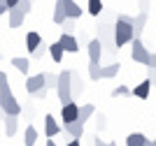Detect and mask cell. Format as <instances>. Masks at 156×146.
I'll return each instance as SVG.
<instances>
[{
    "label": "cell",
    "instance_id": "cell-22",
    "mask_svg": "<svg viewBox=\"0 0 156 146\" xmlns=\"http://www.w3.org/2000/svg\"><path fill=\"white\" fill-rule=\"evenodd\" d=\"M54 23H63L65 19H68V14H65V7H63V2H61V0H56V7H54Z\"/></svg>",
    "mask_w": 156,
    "mask_h": 146
},
{
    "label": "cell",
    "instance_id": "cell-6",
    "mask_svg": "<svg viewBox=\"0 0 156 146\" xmlns=\"http://www.w3.org/2000/svg\"><path fill=\"white\" fill-rule=\"evenodd\" d=\"M77 116H79V104L77 100H70V102H65L63 107H61V121L65 123H72V121H77Z\"/></svg>",
    "mask_w": 156,
    "mask_h": 146
},
{
    "label": "cell",
    "instance_id": "cell-46",
    "mask_svg": "<svg viewBox=\"0 0 156 146\" xmlns=\"http://www.w3.org/2000/svg\"><path fill=\"white\" fill-rule=\"evenodd\" d=\"M107 146H117V144H114V141H110V144H107Z\"/></svg>",
    "mask_w": 156,
    "mask_h": 146
},
{
    "label": "cell",
    "instance_id": "cell-4",
    "mask_svg": "<svg viewBox=\"0 0 156 146\" xmlns=\"http://www.w3.org/2000/svg\"><path fill=\"white\" fill-rule=\"evenodd\" d=\"M98 39L103 42V46H107L110 53H114V49H117V44H114V25L98 23Z\"/></svg>",
    "mask_w": 156,
    "mask_h": 146
},
{
    "label": "cell",
    "instance_id": "cell-40",
    "mask_svg": "<svg viewBox=\"0 0 156 146\" xmlns=\"http://www.w3.org/2000/svg\"><path fill=\"white\" fill-rule=\"evenodd\" d=\"M65 146H82V141H79V139H70Z\"/></svg>",
    "mask_w": 156,
    "mask_h": 146
},
{
    "label": "cell",
    "instance_id": "cell-34",
    "mask_svg": "<svg viewBox=\"0 0 156 146\" xmlns=\"http://www.w3.org/2000/svg\"><path fill=\"white\" fill-rule=\"evenodd\" d=\"M147 79L151 81V86H156V67H149V74H147Z\"/></svg>",
    "mask_w": 156,
    "mask_h": 146
},
{
    "label": "cell",
    "instance_id": "cell-42",
    "mask_svg": "<svg viewBox=\"0 0 156 146\" xmlns=\"http://www.w3.org/2000/svg\"><path fill=\"white\" fill-rule=\"evenodd\" d=\"M47 146H58V144L54 141V137H47Z\"/></svg>",
    "mask_w": 156,
    "mask_h": 146
},
{
    "label": "cell",
    "instance_id": "cell-11",
    "mask_svg": "<svg viewBox=\"0 0 156 146\" xmlns=\"http://www.w3.org/2000/svg\"><path fill=\"white\" fill-rule=\"evenodd\" d=\"M2 125H5V134L7 137H14L16 130H19V116L16 114H7L5 121H2Z\"/></svg>",
    "mask_w": 156,
    "mask_h": 146
},
{
    "label": "cell",
    "instance_id": "cell-31",
    "mask_svg": "<svg viewBox=\"0 0 156 146\" xmlns=\"http://www.w3.org/2000/svg\"><path fill=\"white\" fill-rule=\"evenodd\" d=\"M14 7H19L23 14H28V12H30V7H33V0H19V2H16Z\"/></svg>",
    "mask_w": 156,
    "mask_h": 146
},
{
    "label": "cell",
    "instance_id": "cell-41",
    "mask_svg": "<svg viewBox=\"0 0 156 146\" xmlns=\"http://www.w3.org/2000/svg\"><path fill=\"white\" fill-rule=\"evenodd\" d=\"M93 146H107V144H105L103 139H98V137H96V139H93Z\"/></svg>",
    "mask_w": 156,
    "mask_h": 146
},
{
    "label": "cell",
    "instance_id": "cell-48",
    "mask_svg": "<svg viewBox=\"0 0 156 146\" xmlns=\"http://www.w3.org/2000/svg\"><path fill=\"white\" fill-rule=\"evenodd\" d=\"M0 60H2V53H0Z\"/></svg>",
    "mask_w": 156,
    "mask_h": 146
},
{
    "label": "cell",
    "instance_id": "cell-38",
    "mask_svg": "<svg viewBox=\"0 0 156 146\" xmlns=\"http://www.w3.org/2000/svg\"><path fill=\"white\" fill-rule=\"evenodd\" d=\"M147 67H156V53H149V63H147Z\"/></svg>",
    "mask_w": 156,
    "mask_h": 146
},
{
    "label": "cell",
    "instance_id": "cell-36",
    "mask_svg": "<svg viewBox=\"0 0 156 146\" xmlns=\"http://www.w3.org/2000/svg\"><path fill=\"white\" fill-rule=\"evenodd\" d=\"M137 5H140V12H147V7H149V0H137Z\"/></svg>",
    "mask_w": 156,
    "mask_h": 146
},
{
    "label": "cell",
    "instance_id": "cell-13",
    "mask_svg": "<svg viewBox=\"0 0 156 146\" xmlns=\"http://www.w3.org/2000/svg\"><path fill=\"white\" fill-rule=\"evenodd\" d=\"M63 2V7H65V14H68V19H79L82 14H84V9L75 2V0H61Z\"/></svg>",
    "mask_w": 156,
    "mask_h": 146
},
{
    "label": "cell",
    "instance_id": "cell-18",
    "mask_svg": "<svg viewBox=\"0 0 156 146\" xmlns=\"http://www.w3.org/2000/svg\"><path fill=\"white\" fill-rule=\"evenodd\" d=\"M26 19V14L21 12L19 7H9V28H19Z\"/></svg>",
    "mask_w": 156,
    "mask_h": 146
},
{
    "label": "cell",
    "instance_id": "cell-19",
    "mask_svg": "<svg viewBox=\"0 0 156 146\" xmlns=\"http://www.w3.org/2000/svg\"><path fill=\"white\" fill-rule=\"evenodd\" d=\"M12 65H14V67H16V70L21 72V74H26V76H28V72H30V58L14 56V58H12Z\"/></svg>",
    "mask_w": 156,
    "mask_h": 146
},
{
    "label": "cell",
    "instance_id": "cell-47",
    "mask_svg": "<svg viewBox=\"0 0 156 146\" xmlns=\"http://www.w3.org/2000/svg\"><path fill=\"white\" fill-rule=\"evenodd\" d=\"M151 141H154V146H156V137H154V139H151Z\"/></svg>",
    "mask_w": 156,
    "mask_h": 146
},
{
    "label": "cell",
    "instance_id": "cell-1",
    "mask_svg": "<svg viewBox=\"0 0 156 146\" xmlns=\"http://www.w3.org/2000/svg\"><path fill=\"white\" fill-rule=\"evenodd\" d=\"M133 39H135V35H133V16L119 14L117 21H114V44H117V49L126 46Z\"/></svg>",
    "mask_w": 156,
    "mask_h": 146
},
{
    "label": "cell",
    "instance_id": "cell-3",
    "mask_svg": "<svg viewBox=\"0 0 156 146\" xmlns=\"http://www.w3.org/2000/svg\"><path fill=\"white\" fill-rule=\"evenodd\" d=\"M0 107L5 109L7 114H16V116H21V104H19V100H16V95L12 93L9 83H5V86L0 88Z\"/></svg>",
    "mask_w": 156,
    "mask_h": 146
},
{
    "label": "cell",
    "instance_id": "cell-28",
    "mask_svg": "<svg viewBox=\"0 0 156 146\" xmlns=\"http://www.w3.org/2000/svg\"><path fill=\"white\" fill-rule=\"evenodd\" d=\"M47 51H49V44H44V42H42V44H40L37 49H35V51L30 53V58H33V60H40V58H44V53H47Z\"/></svg>",
    "mask_w": 156,
    "mask_h": 146
},
{
    "label": "cell",
    "instance_id": "cell-12",
    "mask_svg": "<svg viewBox=\"0 0 156 146\" xmlns=\"http://www.w3.org/2000/svg\"><path fill=\"white\" fill-rule=\"evenodd\" d=\"M61 130H63V127L58 125V121H56L51 114H47L44 116V134H47V137H56Z\"/></svg>",
    "mask_w": 156,
    "mask_h": 146
},
{
    "label": "cell",
    "instance_id": "cell-35",
    "mask_svg": "<svg viewBox=\"0 0 156 146\" xmlns=\"http://www.w3.org/2000/svg\"><path fill=\"white\" fill-rule=\"evenodd\" d=\"M47 93H49V88L44 86V88H40L37 93H35V97H37V100H44V97H47Z\"/></svg>",
    "mask_w": 156,
    "mask_h": 146
},
{
    "label": "cell",
    "instance_id": "cell-8",
    "mask_svg": "<svg viewBox=\"0 0 156 146\" xmlns=\"http://www.w3.org/2000/svg\"><path fill=\"white\" fill-rule=\"evenodd\" d=\"M86 53H89V63H100V58H103V42L100 39H89V44H86Z\"/></svg>",
    "mask_w": 156,
    "mask_h": 146
},
{
    "label": "cell",
    "instance_id": "cell-16",
    "mask_svg": "<svg viewBox=\"0 0 156 146\" xmlns=\"http://www.w3.org/2000/svg\"><path fill=\"white\" fill-rule=\"evenodd\" d=\"M84 93V79L79 76V72L72 70V100H79Z\"/></svg>",
    "mask_w": 156,
    "mask_h": 146
},
{
    "label": "cell",
    "instance_id": "cell-23",
    "mask_svg": "<svg viewBox=\"0 0 156 146\" xmlns=\"http://www.w3.org/2000/svg\"><path fill=\"white\" fill-rule=\"evenodd\" d=\"M23 144L26 146H35L37 144V130H35V125L26 127V132H23Z\"/></svg>",
    "mask_w": 156,
    "mask_h": 146
},
{
    "label": "cell",
    "instance_id": "cell-2",
    "mask_svg": "<svg viewBox=\"0 0 156 146\" xmlns=\"http://www.w3.org/2000/svg\"><path fill=\"white\" fill-rule=\"evenodd\" d=\"M56 95H58V100L63 102V104L72 100V70H63V72H58Z\"/></svg>",
    "mask_w": 156,
    "mask_h": 146
},
{
    "label": "cell",
    "instance_id": "cell-39",
    "mask_svg": "<svg viewBox=\"0 0 156 146\" xmlns=\"http://www.w3.org/2000/svg\"><path fill=\"white\" fill-rule=\"evenodd\" d=\"M5 83H7V74H5V72H2V70H0V88H2Z\"/></svg>",
    "mask_w": 156,
    "mask_h": 146
},
{
    "label": "cell",
    "instance_id": "cell-21",
    "mask_svg": "<svg viewBox=\"0 0 156 146\" xmlns=\"http://www.w3.org/2000/svg\"><path fill=\"white\" fill-rule=\"evenodd\" d=\"M63 53H65V49L61 46V42H54V44H49V56H51L54 63H61V60H63Z\"/></svg>",
    "mask_w": 156,
    "mask_h": 146
},
{
    "label": "cell",
    "instance_id": "cell-43",
    "mask_svg": "<svg viewBox=\"0 0 156 146\" xmlns=\"http://www.w3.org/2000/svg\"><path fill=\"white\" fill-rule=\"evenodd\" d=\"M5 116H7V111H5L2 107H0V121H5Z\"/></svg>",
    "mask_w": 156,
    "mask_h": 146
},
{
    "label": "cell",
    "instance_id": "cell-15",
    "mask_svg": "<svg viewBox=\"0 0 156 146\" xmlns=\"http://www.w3.org/2000/svg\"><path fill=\"white\" fill-rule=\"evenodd\" d=\"M149 90H151V81H149V79H144V81H140L135 88L130 90V95L140 97V100H147V97H149Z\"/></svg>",
    "mask_w": 156,
    "mask_h": 146
},
{
    "label": "cell",
    "instance_id": "cell-44",
    "mask_svg": "<svg viewBox=\"0 0 156 146\" xmlns=\"http://www.w3.org/2000/svg\"><path fill=\"white\" fill-rule=\"evenodd\" d=\"M5 2H7V7H14L16 2H19V0H5Z\"/></svg>",
    "mask_w": 156,
    "mask_h": 146
},
{
    "label": "cell",
    "instance_id": "cell-29",
    "mask_svg": "<svg viewBox=\"0 0 156 146\" xmlns=\"http://www.w3.org/2000/svg\"><path fill=\"white\" fill-rule=\"evenodd\" d=\"M56 83H58V74L47 72V74H44V86H47V88H56Z\"/></svg>",
    "mask_w": 156,
    "mask_h": 146
},
{
    "label": "cell",
    "instance_id": "cell-10",
    "mask_svg": "<svg viewBox=\"0 0 156 146\" xmlns=\"http://www.w3.org/2000/svg\"><path fill=\"white\" fill-rule=\"evenodd\" d=\"M63 132L68 134L70 139H82V137H84V123H79V121L65 123V125H63Z\"/></svg>",
    "mask_w": 156,
    "mask_h": 146
},
{
    "label": "cell",
    "instance_id": "cell-27",
    "mask_svg": "<svg viewBox=\"0 0 156 146\" xmlns=\"http://www.w3.org/2000/svg\"><path fill=\"white\" fill-rule=\"evenodd\" d=\"M144 141H147V137L142 132H133V134L126 137V146H142Z\"/></svg>",
    "mask_w": 156,
    "mask_h": 146
},
{
    "label": "cell",
    "instance_id": "cell-32",
    "mask_svg": "<svg viewBox=\"0 0 156 146\" xmlns=\"http://www.w3.org/2000/svg\"><path fill=\"white\" fill-rule=\"evenodd\" d=\"M105 125H107V116L96 111V127H98V130H105Z\"/></svg>",
    "mask_w": 156,
    "mask_h": 146
},
{
    "label": "cell",
    "instance_id": "cell-30",
    "mask_svg": "<svg viewBox=\"0 0 156 146\" xmlns=\"http://www.w3.org/2000/svg\"><path fill=\"white\" fill-rule=\"evenodd\" d=\"M126 95H130V88H128V86H124V83L112 90V97H126Z\"/></svg>",
    "mask_w": 156,
    "mask_h": 146
},
{
    "label": "cell",
    "instance_id": "cell-25",
    "mask_svg": "<svg viewBox=\"0 0 156 146\" xmlns=\"http://www.w3.org/2000/svg\"><path fill=\"white\" fill-rule=\"evenodd\" d=\"M86 12L91 16H100L103 14V0H89L86 2Z\"/></svg>",
    "mask_w": 156,
    "mask_h": 146
},
{
    "label": "cell",
    "instance_id": "cell-33",
    "mask_svg": "<svg viewBox=\"0 0 156 146\" xmlns=\"http://www.w3.org/2000/svg\"><path fill=\"white\" fill-rule=\"evenodd\" d=\"M75 21H77V19H65L63 23H61V25H63V30L65 32H72V30H75Z\"/></svg>",
    "mask_w": 156,
    "mask_h": 146
},
{
    "label": "cell",
    "instance_id": "cell-45",
    "mask_svg": "<svg viewBox=\"0 0 156 146\" xmlns=\"http://www.w3.org/2000/svg\"><path fill=\"white\" fill-rule=\"evenodd\" d=\"M142 146H154V141H151V139H147V141H144Z\"/></svg>",
    "mask_w": 156,
    "mask_h": 146
},
{
    "label": "cell",
    "instance_id": "cell-7",
    "mask_svg": "<svg viewBox=\"0 0 156 146\" xmlns=\"http://www.w3.org/2000/svg\"><path fill=\"white\" fill-rule=\"evenodd\" d=\"M23 88H26L28 95H35L40 88H44V74H42V72H40V74H28Z\"/></svg>",
    "mask_w": 156,
    "mask_h": 146
},
{
    "label": "cell",
    "instance_id": "cell-37",
    "mask_svg": "<svg viewBox=\"0 0 156 146\" xmlns=\"http://www.w3.org/2000/svg\"><path fill=\"white\" fill-rule=\"evenodd\" d=\"M5 12H9V7H7V2H5V0H0V16H2Z\"/></svg>",
    "mask_w": 156,
    "mask_h": 146
},
{
    "label": "cell",
    "instance_id": "cell-17",
    "mask_svg": "<svg viewBox=\"0 0 156 146\" xmlns=\"http://www.w3.org/2000/svg\"><path fill=\"white\" fill-rule=\"evenodd\" d=\"M144 25H147V12H140L137 16H133V35H135V37L142 35Z\"/></svg>",
    "mask_w": 156,
    "mask_h": 146
},
{
    "label": "cell",
    "instance_id": "cell-26",
    "mask_svg": "<svg viewBox=\"0 0 156 146\" xmlns=\"http://www.w3.org/2000/svg\"><path fill=\"white\" fill-rule=\"evenodd\" d=\"M89 79H91V81L103 79V65L100 63H89Z\"/></svg>",
    "mask_w": 156,
    "mask_h": 146
},
{
    "label": "cell",
    "instance_id": "cell-14",
    "mask_svg": "<svg viewBox=\"0 0 156 146\" xmlns=\"http://www.w3.org/2000/svg\"><path fill=\"white\" fill-rule=\"evenodd\" d=\"M93 116H96V107H93L91 102H84V104H79V116H77V121H79V123L91 121Z\"/></svg>",
    "mask_w": 156,
    "mask_h": 146
},
{
    "label": "cell",
    "instance_id": "cell-20",
    "mask_svg": "<svg viewBox=\"0 0 156 146\" xmlns=\"http://www.w3.org/2000/svg\"><path fill=\"white\" fill-rule=\"evenodd\" d=\"M40 44H42V35H40V32H35V30H30V32L26 35V49L33 53Z\"/></svg>",
    "mask_w": 156,
    "mask_h": 146
},
{
    "label": "cell",
    "instance_id": "cell-24",
    "mask_svg": "<svg viewBox=\"0 0 156 146\" xmlns=\"http://www.w3.org/2000/svg\"><path fill=\"white\" fill-rule=\"evenodd\" d=\"M121 70V65L119 63H110V65H103V79H114Z\"/></svg>",
    "mask_w": 156,
    "mask_h": 146
},
{
    "label": "cell",
    "instance_id": "cell-9",
    "mask_svg": "<svg viewBox=\"0 0 156 146\" xmlns=\"http://www.w3.org/2000/svg\"><path fill=\"white\" fill-rule=\"evenodd\" d=\"M58 42H61V46H63L68 53H77L79 51V39L72 35V32H65L63 30V35L58 37Z\"/></svg>",
    "mask_w": 156,
    "mask_h": 146
},
{
    "label": "cell",
    "instance_id": "cell-5",
    "mask_svg": "<svg viewBox=\"0 0 156 146\" xmlns=\"http://www.w3.org/2000/svg\"><path fill=\"white\" fill-rule=\"evenodd\" d=\"M130 58H133L135 63H140V65H147V63H149V49H147V46L142 44V39H140V37H135V39H133Z\"/></svg>",
    "mask_w": 156,
    "mask_h": 146
}]
</instances>
